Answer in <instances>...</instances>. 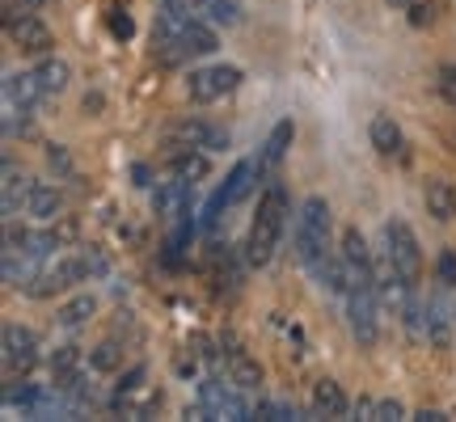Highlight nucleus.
<instances>
[{
  "mask_svg": "<svg viewBox=\"0 0 456 422\" xmlns=\"http://www.w3.org/2000/svg\"><path fill=\"white\" fill-rule=\"evenodd\" d=\"M220 47V34L208 17H191V13H157L152 26V60H161L165 68L186 64L191 55H212Z\"/></svg>",
  "mask_w": 456,
  "mask_h": 422,
  "instance_id": "1",
  "label": "nucleus"
},
{
  "mask_svg": "<svg viewBox=\"0 0 456 422\" xmlns=\"http://www.w3.org/2000/svg\"><path fill=\"white\" fill-rule=\"evenodd\" d=\"M288 215H292L288 186L279 178H271L258 199L254 220H249V241H245V262H249V266H266V262L275 258L279 241H283V228H288Z\"/></svg>",
  "mask_w": 456,
  "mask_h": 422,
  "instance_id": "2",
  "label": "nucleus"
},
{
  "mask_svg": "<svg viewBox=\"0 0 456 422\" xmlns=\"http://www.w3.org/2000/svg\"><path fill=\"white\" fill-rule=\"evenodd\" d=\"M292 249H296V262H300L305 271L317 266L326 254H334V249H330V203H326V195H309L300 207H296Z\"/></svg>",
  "mask_w": 456,
  "mask_h": 422,
  "instance_id": "3",
  "label": "nucleus"
},
{
  "mask_svg": "<svg viewBox=\"0 0 456 422\" xmlns=\"http://www.w3.org/2000/svg\"><path fill=\"white\" fill-rule=\"evenodd\" d=\"M346 325H351V338L359 346H376L380 338V292H376V275H355L346 279Z\"/></svg>",
  "mask_w": 456,
  "mask_h": 422,
  "instance_id": "4",
  "label": "nucleus"
},
{
  "mask_svg": "<svg viewBox=\"0 0 456 422\" xmlns=\"http://www.w3.org/2000/svg\"><path fill=\"white\" fill-rule=\"evenodd\" d=\"M241 393L245 389H237L232 380H199V402L195 410H186V418H254V406Z\"/></svg>",
  "mask_w": 456,
  "mask_h": 422,
  "instance_id": "5",
  "label": "nucleus"
},
{
  "mask_svg": "<svg viewBox=\"0 0 456 422\" xmlns=\"http://www.w3.org/2000/svg\"><path fill=\"white\" fill-rule=\"evenodd\" d=\"M77 283H89V262H85L81 249L60 262H51V266H38V275H34L21 292L30 296V300H47V296H55V292L77 288Z\"/></svg>",
  "mask_w": 456,
  "mask_h": 422,
  "instance_id": "6",
  "label": "nucleus"
},
{
  "mask_svg": "<svg viewBox=\"0 0 456 422\" xmlns=\"http://www.w3.org/2000/svg\"><path fill=\"white\" fill-rule=\"evenodd\" d=\"M380 245L389 249L393 266H397L410 283L423 279V245H419V237H414V228H410L406 220H397V215L385 220V228H380Z\"/></svg>",
  "mask_w": 456,
  "mask_h": 422,
  "instance_id": "7",
  "label": "nucleus"
},
{
  "mask_svg": "<svg viewBox=\"0 0 456 422\" xmlns=\"http://www.w3.org/2000/svg\"><path fill=\"white\" fill-rule=\"evenodd\" d=\"M241 68L232 64H212V68H195L191 72V81H186V98L199 101V106H212V101L228 98V93H237L241 89Z\"/></svg>",
  "mask_w": 456,
  "mask_h": 422,
  "instance_id": "8",
  "label": "nucleus"
},
{
  "mask_svg": "<svg viewBox=\"0 0 456 422\" xmlns=\"http://www.w3.org/2000/svg\"><path fill=\"white\" fill-rule=\"evenodd\" d=\"M0 351H4V372L26 376L34 363H38V334H34L30 325L9 321L4 325V334H0Z\"/></svg>",
  "mask_w": 456,
  "mask_h": 422,
  "instance_id": "9",
  "label": "nucleus"
},
{
  "mask_svg": "<svg viewBox=\"0 0 456 422\" xmlns=\"http://www.w3.org/2000/svg\"><path fill=\"white\" fill-rule=\"evenodd\" d=\"M165 140L174 148H203V152H224L232 144L228 131L208 123V118H182V123H174V127L165 131Z\"/></svg>",
  "mask_w": 456,
  "mask_h": 422,
  "instance_id": "10",
  "label": "nucleus"
},
{
  "mask_svg": "<svg viewBox=\"0 0 456 422\" xmlns=\"http://www.w3.org/2000/svg\"><path fill=\"white\" fill-rule=\"evenodd\" d=\"M220 346H224V372H228V380H232L237 389H245V393L262 389V363H258V359L249 355V351H245L232 334H224V338H220Z\"/></svg>",
  "mask_w": 456,
  "mask_h": 422,
  "instance_id": "11",
  "label": "nucleus"
},
{
  "mask_svg": "<svg viewBox=\"0 0 456 422\" xmlns=\"http://www.w3.org/2000/svg\"><path fill=\"white\" fill-rule=\"evenodd\" d=\"M152 211L161 220H178L186 211H195V182H182V178H169L152 191Z\"/></svg>",
  "mask_w": 456,
  "mask_h": 422,
  "instance_id": "12",
  "label": "nucleus"
},
{
  "mask_svg": "<svg viewBox=\"0 0 456 422\" xmlns=\"http://www.w3.org/2000/svg\"><path fill=\"white\" fill-rule=\"evenodd\" d=\"M4 34H9V43H13V47L30 51V55H47L51 51V30L34 13L9 17V21H4Z\"/></svg>",
  "mask_w": 456,
  "mask_h": 422,
  "instance_id": "13",
  "label": "nucleus"
},
{
  "mask_svg": "<svg viewBox=\"0 0 456 422\" xmlns=\"http://www.w3.org/2000/svg\"><path fill=\"white\" fill-rule=\"evenodd\" d=\"M266 178V169H262L258 157H245V161H237L232 169H228V178L220 182V191H224V199L237 207V203H245V199L258 191V182Z\"/></svg>",
  "mask_w": 456,
  "mask_h": 422,
  "instance_id": "14",
  "label": "nucleus"
},
{
  "mask_svg": "<svg viewBox=\"0 0 456 422\" xmlns=\"http://www.w3.org/2000/svg\"><path fill=\"white\" fill-rule=\"evenodd\" d=\"M199 228H203V224L195 220V211H186V215H178V220H174V232H169L165 254H161V262L169 266V271H182V266H186V258H191V241H195Z\"/></svg>",
  "mask_w": 456,
  "mask_h": 422,
  "instance_id": "15",
  "label": "nucleus"
},
{
  "mask_svg": "<svg viewBox=\"0 0 456 422\" xmlns=\"http://www.w3.org/2000/svg\"><path fill=\"white\" fill-rule=\"evenodd\" d=\"M452 329H456V304H448V296L436 292L427 300V342L448 346V342H452Z\"/></svg>",
  "mask_w": 456,
  "mask_h": 422,
  "instance_id": "16",
  "label": "nucleus"
},
{
  "mask_svg": "<svg viewBox=\"0 0 456 422\" xmlns=\"http://www.w3.org/2000/svg\"><path fill=\"white\" fill-rule=\"evenodd\" d=\"M51 385H55V389H68V385H77V380H81L85 376V363H89V359L81 355V346H55V351H51Z\"/></svg>",
  "mask_w": 456,
  "mask_h": 422,
  "instance_id": "17",
  "label": "nucleus"
},
{
  "mask_svg": "<svg viewBox=\"0 0 456 422\" xmlns=\"http://www.w3.org/2000/svg\"><path fill=\"white\" fill-rule=\"evenodd\" d=\"M43 98H47V93H43V85H38V77H34V68L30 72H9V77H4V106L34 110Z\"/></svg>",
  "mask_w": 456,
  "mask_h": 422,
  "instance_id": "18",
  "label": "nucleus"
},
{
  "mask_svg": "<svg viewBox=\"0 0 456 422\" xmlns=\"http://www.w3.org/2000/svg\"><path fill=\"white\" fill-rule=\"evenodd\" d=\"M309 410H313V418H342V414H351V402H346V393H342L338 380H330L326 376V380L313 385Z\"/></svg>",
  "mask_w": 456,
  "mask_h": 422,
  "instance_id": "19",
  "label": "nucleus"
},
{
  "mask_svg": "<svg viewBox=\"0 0 456 422\" xmlns=\"http://www.w3.org/2000/svg\"><path fill=\"white\" fill-rule=\"evenodd\" d=\"M208 169H212V161H208L203 148H174L169 161H165V174H169V178H182V182L208 178Z\"/></svg>",
  "mask_w": 456,
  "mask_h": 422,
  "instance_id": "20",
  "label": "nucleus"
},
{
  "mask_svg": "<svg viewBox=\"0 0 456 422\" xmlns=\"http://www.w3.org/2000/svg\"><path fill=\"white\" fill-rule=\"evenodd\" d=\"M423 203H427V215H431V220H440V224L456 220V186L448 178H427Z\"/></svg>",
  "mask_w": 456,
  "mask_h": 422,
  "instance_id": "21",
  "label": "nucleus"
},
{
  "mask_svg": "<svg viewBox=\"0 0 456 422\" xmlns=\"http://www.w3.org/2000/svg\"><path fill=\"white\" fill-rule=\"evenodd\" d=\"M292 140H296V123H292V118H279L275 127H271V135H266L262 152H258V161H262V169H266V174H275L279 165H283V157H288Z\"/></svg>",
  "mask_w": 456,
  "mask_h": 422,
  "instance_id": "22",
  "label": "nucleus"
},
{
  "mask_svg": "<svg viewBox=\"0 0 456 422\" xmlns=\"http://www.w3.org/2000/svg\"><path fill=\"white\" fill-rule=\"evenodd\" d=\"M60 211H64V195H60L51 182H34L30 199H26V215H34V220L51 224V220H60Z\"/></svg>",
  "mask_w": 456,
  "mask_h": 422,
  "instance_id": "23",
  "label": "nucleus"
},
{
  "mask_svg": "<svg viewBox=\"0 0 456 422\" xmlns=\"http://www.w3.org/2000/svg\"><path fill=\"white\" fill-rule=\"evenodd\" d=\"M30 186L34 182L17 169L13 161H4V220H17L26 211V199H30Z\"/></svg>",
  "mask_w": 456,
  "mask_h": 422,
  "instance_id": "24",
  "label": "nucleus"
},
{
  "mask_svg": "<svg viewBox=\"0 0 456 422\" xmlns=\"http://www.w3.org/2000/svg\"><path fill=\"white\" fill-rule=\"evenodd\" d=\"M34 77H38V85H43V93L47 98H55V93H64L68 81H72V68H68V60H60V55H43L38 64H34Z\"/></svg>",
  "mask_w": 456,
  "mask_h": 422,
  "instance_id": "25",
  "label": "nucleus"
},
{
  "mask_svg": "<svg viewBox=\"0 0 456 422\" xmlns=\"http://www.w3.org/2000/svg\"><path fill=\"white\" fill-rule=\"evenodd\" d=\"M368 140L380 157H393V152H402V127H397V118L393 114H376L372 127H368Z\"/></svg>",
  "mask_w": 456,
  "mask_h": 422,
  "instance_id": "26",
  "label": "nucleus"
},
{
  "mask_svg": "<svg viewBox=\"0 0 456 422\" xmlns=\"http://www.w3.org/2000/svg\"><path fill=\"white\" fill-rule=\"evenodd\" d=\"M110 410H114V414H123V418H152V414L161 410V389H148L144 397H135V393H127V397H114Z\"/></svg>",
  "mask_w": 456,
  "mask_h": 422,
  "instance_id": "27",
  "label": "nucleus"
},
{
  "mask_svg": "<svg viewBox=\"0 0 456 422\" xmlns=\"http://www.w3.org/2000/svg\"><path fill=\"white\" fill-rule=\"evenodd\" d=\"M94 312H98V300H94L89 292H81V296H72L68 304H60V309H55V325H64V329H81Z\"/></svg>",
  "mask_w": 456,
  "mask_h": 422,
  "instance_id": "28",
  "label": "nucleus"
},
{
  "mask_svg": "<svg viewBox=\"0 0 456 422\" xmlns=\"http://www.w3.org/2000/svg\"><path fill=\"white\" fill-rule=\"evenodd\" d=\"M199 17L212 26H237L241 21V0H199Z\"/></svg>",
  "mask_w": 456,
  "mask_h": 422,
  "instance_id": "29",
  "label": "nucleus"
},
{
  "mask_svg": "<svg viewBox=\"0 0 456 422\" xmlns=\"http://www.w3.org/2000/svg\"><path fill=\"white\" fill-rule=\"evenodd\" d=\"M123 368V346L114 338H106V342H98L94 351H89V372H118Z\"/></svg>",
  "mask_w": 456,
  "mask_h": 422,
  "instance_id": "30",
  "label": "nucleus"
},
{
  "mask_svg": "<svg viewBox=\"0 0 456 422\" xmlns=\"http://www.w3.org/2000/svg\"><path fill=\"white\" fill-rule=\"evenodd\" d=\"M228 207H232V203H228L224 191L216 186L212 199H208V203H203V211H199V224H203V232H216V228H220V220H224V211H228Z\"/></svg>",
  "mask_w": 456,
  "mask_h": 422,
  "instance_id": "31",
  "label": "nucleus"
},
{
  "mask_svg": "<svg viewBox=\"0 0 456 422\" xmlns=\"http://www.w3.org/2000/svg\"><path fill=\"white\" fill-rule=\"evenodd\" d=\"M254 418H266V422H292V418H300V410L288 406V402H258V406H254Z\"/></svg>",
  "mask_w": 456,
  "mask_h": 422,
  "instance_id": "32",
  "label": "nucleus"
},
{
  "mask_svg": "<svg viewBox=\"0 0 456 422\" xmlns=\"http://www.w3.org/2000/svg\"><path fill=\"white\" fill-rule=\"evenodd\" d=\"M406 13H410V26H414V30H423V26H431V21L440 17V0H414Z\"/></svg>",
  "mask_w": 456,
  "mask_h": 422,
  "instance_id": "33",
  "label": "nucleus"
},
{
  "mask_svg": "<svg viewBox=\"0 0 456 422\" xmlns=\"http://www.w3.org/2000/svg\"><path fill=\"white\" fill-rule=\"evenodd\" d=\"M144 376H148V363H135V368H127V372L118 376V385H114V397L140 393V389H144Z\"/></svg>",
  "mask_w": 456,
  "mask_h": 422,
  "instance_id": "34",
  "label": "nucleus"
},
{
  "mask_svg": "<svg viewBox=\"0 0 456 422\" xmlns=\"http://www.w3.org/2000/svg\"><path fill=\"white\" fill-rule=\"evenodd\" d=\"M436 89H440V98L456 110V64H444L440 72H436Z\"/></svg>",
  "mask_w": 456,
  "mask_h": 422,
  "instance_id": "35",
  "label": "nucleus"
},
{
  "mask_svg": "<svg viewBox=\"0 0 456 422\" xmlns=\"http://www.w3.org/2000/svg\"><path fill=\"white\" fill-rule=\"evenodd\" d=\"M402 418H406V406H402L397 397H380V402H376L372 422H402Z\"/></svg>",
  "mask_w": 456,
  "mask_h": 422,
  "instance_id": "36",
  "label": "nucleus"
},
{
  "mask_svg": "<svg viewBox=\"0 0 456 422\" xmlns=\"http://www.w3.org/2000/svg\"><path fill=\"white\" fill-rule=\"evenodd\" d=\"M436 275H440L444 288H456V249H440V262H436Z\"/></svg>",
  "mask_w": 456,
  "mask_h": 422,
  "instance_id": "37",
  "label": "nucleus"
},
{
  "mask_svg": "<svg viewBox=\"0 0 456 422\" xmlns=\"http://www.w3.org/2000/svg\"><path fill=\"white\" fill-rule=\"evenodd\" d=\"M47 165L55 169V174L72 178V157H68V148H64V144H47Z\"/></svg>",
  "mask_w": 456,
  "mask_h": 422,
  "instance_id": "38",
  "label": "nucleus"
},
{
  "mask_svg": "<svg viewBox=\"0 0 456 422\" xmlns=\"http://www.w3.org/2000/svg\"><path fill=\"white\" fill-rule=\"evenodd\" d=\"M110 34H114V38H123V43H127L131 34H135V21H131V17L123 13V9H118V13H110Z\"/></svg>",
  "mask_w": 456,
  "mask_h": 422,
  "instance_id": "39",
  "label": "nucleus"
},
{
  "mask_svg": "<svg viewBox=\"0 0 456 422\" xmlns=\"http://www.w3.org/2000/svg\"><path fill=\"white\" fill-rule=\"evenodd\" d=\"M38 4H47V0H4V21H9V17H21V13H34Z\"/></svg>",
  "mask_w": 456,
  "mask_h": 422,
  "instance_id": "40",
  "label": "nucleus"
},
{
  "mask_svg": "<svg viewBox=\"0 0 456 422\" xmlns=\"http://www.w3.org/2000/svg\"><path fill=\"white\" fill-rule=\"evenodd\" d=\"M351 410H355V414H359L363 422H372V414H376V397H359V402H355Z\"/></svg>",
  "mask_w": 456,
  "mask_h": 422,
  "instance_id": "41",
  "label": "nucleus"
},
{
  "mask_svg": "<svg viewBox=\"0 0 456 422\" xmlns=\"http://www.w3.org/2000/svg\"><path fill=\"white\" fill-rule=\"evenodd\" d=\"M414 418L419 422H448V414H444V410H419Z\"/></svg>",
  "mask_w": 456,
  "mask_h": 422,
  "instance_id": "42",
  "label": "nucleus"
},
{
  "mask_svg": "<svg viewBox=\"0 0 456 422\" xmlns=\"http://www.w3.org/2000/svg\"><path fill=\"white\" fill-rule=\"evenodd\" d=\"M131 178H135V186H148L152 174H148V165H135V169H131Z\"/></svg>",
  "mask_w": 456,
  "mask_h": 422,
  "instance_id": "43",
  "label": "nucleus"
}]
</instances>
